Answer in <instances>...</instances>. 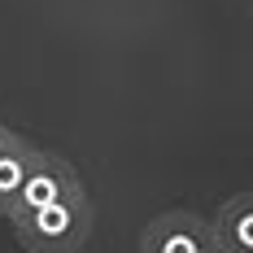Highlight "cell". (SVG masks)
Instances as JSON below:
<instances>
[{
    "label": "cell",
    "mask_w": 253,
    "mask_h": 253,
    "mask_svg": "<svg viewBox=\"0 0 253 253\" xmlns=\"http://www.w3.org/2000/svg\"><path fill=\"white\" fill-rule=\"evenodd\" d=\"M75 188H83V183H79L75 166H70L66 157H57V153H35V162H31V170H26L22 188L13 192V201H9V214H4V218L31 214V210L57 201V197H66V192H75Z\"/></svg>",
    "instance_id": "3"
},
{
    "label": "cell",
    "mask_w": 253,
    "mask_h": 253,
    "mask_svg": "<svg viewBox=\"0 0 253 253\" xmlns=\"http://www.w3.org/2000/svg\"><path fill=\"white\" fill-rule=\"evenodd\" d=\"M210 223H214L218 253H253V192L227 197Z\"/></svg>",
    "instance_id": "4"
},
{
    "label": "cell",
    "mask_w": 253,
    "mask_h": 253,
    "mask_svg": "<svg viewBox=\"0 0 253 253\" xmlns=\"http://www.w3.org/2000/svg\"><path fill=\"white\" fill-rule=\"evenodd\" d=\"M35 153L22 135H13L9 144H4V153H0V218L9 214V201H13V192L22 188L26 170H31V162H35Z\"/></svg>",
    "instance_id": "5"
},
{
    "label": "cell",
    "mask_w": 253,
    "mask_h": 253,
    "mask_svg": "<svg viewBox=\"0 0 253 253\" xmlns=\"http://www.w3.org/2000/svg\"><path fill=\"white\" fill-rule=\"evenodd\" d=\"M144 253H218L214 223L192 214V210H166L140 231Z\"/></svg>",
    "instance_id": "2"
},
{
    "label": "cell",
    "mask_w": 253,
    "mask_h": 253,
    "mask_svg": "<svg viewBox=\"0 0 253 253\" xmlns=\"http://www.w3.org/2000/svg\"><path fill=\"white\" fill-rule=\"evenodd\" d=\"M9 140H13V131H9V126L0 123V153H4V144H9Z\"/></svg>",
    "instance_id": "6"
},
{
    "label": "cell",
    "mask_w": 253,
    "mask_h": 253,
    "mask_svg": "<svg viewBox=\"0 0 253 253\" xmlns=\"http://www.w3.org/2000/svg\"><path fill=\"white\" fill-rule=\"evenodd\" d=\"M9 223H13L18 245L31 253H79L92 236V201L83 188H75V192L40 205L31 214H18Z\"/></svg>",
    "instance_id": "1"
}]
</instances>
